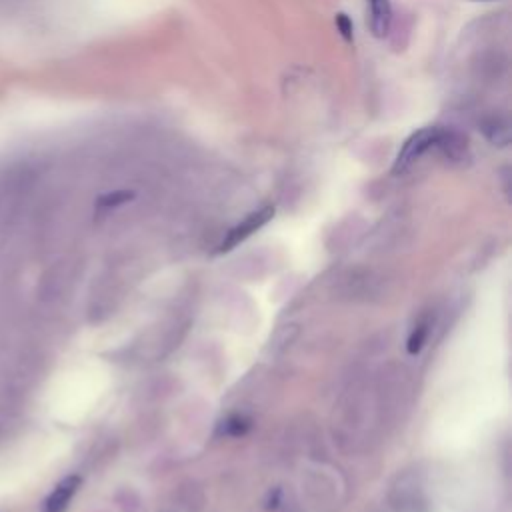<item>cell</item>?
<instances>
[{
	"label": "cell",
	"mask_w": 512,
	"mask_h": 512,
	"mask_svg": "<svg viewBox=\"0 0 512 512\" xmlns=\"http://www.w3.org/2000/svg\"><path fill=\"white\" fill-rule=\"evenodd\" d=\"M444 132H446V128H442V126H426V128H420V130L412 132L404 140L400 152L396 154L392 172L394 174H402L414 162H418L426 152H430L432 148L438 150V146H440V142L444 138Z\"/></svg>",
	"instance_id": "1"
},
{
	"label": "cell",
	"mask_w": 512,
	"mask_h": 512,
	"mask_svg": "<svg viewBox=\"0 0 512 512\" xmlns=\"http://www.w3.org/2000/svg\"><path fill=\"white\" fill-rule=\"evenodd\" d=\"M272 216H274V206H270V204H268V206H262V208L254 210V212H250L242 222H238V224L226 234V238L220 242L218 250H220V252L232 250L236 244H240L242 240H246L252 232H256L258 228H262Z\"/></svg>",
	"instance_id": "2"
},
{
	"label": "cell",
	"mask_w": 512,
	"mask_h": 512,
	"mask_svg": "<svg viewBox=\"0 0 512 512\" xmlns=\"http://www.w3.org/2000/svg\"><path fill=\"white\" fill-rule=\"evenodd\" d=\"M78 486H80V476H76V474L60 480L54 486V490L48 494V498L44 500L42 512H64L68 508V502L76 494Z\"/></svg>",
	"instance_id": "3"
},
{
	"label": "cell",
	"mask_w": 512,
	"mask_h": 512,
	"mask_svg": "<svg viewBox=\"0 0 512 512\" xmlns=\"http://www.w3.org/2000/svg\"><path fill=\"white\" fill-rule=\"evenodd\" d=\"M370 8V30L376 38H384L392 24V4L390 0H368Z\"/></svg>",
	"instance_id": "4"
},
{
	"label": "cell",
	"mask_w": 512,
	"mask_h": 512,
	"mask_svg": "<svg viewBox=\"0 0 512 512\" xmlns=\"http://www.w3.org/2000/svg\"><path fill=\"white\" fill-rule=\"evenodd\" d=\"M482 130H484V136L488 138V142H492L494 146H508L510 134H508V126L502 120L492 118L482 124Z\"/></svg>",
	"instance_id": "5"
},
{
	"label": "cell",
	"mask_w": 512,
	"mask_h": 512,
	"mask_svg": "<svg viewBox=\"0 0 512 512\" xmlns=\"http://www.w3.org/2000/svg\"><path fill=\"white\" fill-rule=\"evenodd\" d=\"M428 330H430V320H428V318H422V320L414 326V330H412V334H410V338H408V346H406L410 354H416V352L422 350V346H424V342H426V338H428Z\"/></svg>",
	"instance_id": "6"
},
{
	"label": "cell",
	"mask_w": 512,
	"mask_h": 512,
	"mask_svg": "<svg viewBox=\"0 0 512 512\" xmlns=\"http://www.w3.org/2000/svg\"><path fill=\"white\" fill-rule=\"evenodd\" d=\"M134 198V192L132 190H114V192H108V194H102L96 202L98 208H116V206H122L126 202H130Z\"/></svg>",
	"instance_id": "7"
},
{
	"label": "cell",
	"mask_w": 512,
	"mask_h": 512,
	"mask_svg": "<svg viewBox=\"0 0 512 512\" xmlns=\"http://www.w3.org/2000/svg\"><path fill=\"white\" fill-rule=\"evenodd\" d=\"M336 28H338V32L342 34V38L346 42H352V38H354V24L348 18V14H344V12L336 14Z\"/></svg>",
	"instance_id": "8"
},
{
	"label": "cell",
	"mask_w": 512,
	"mask_h": 512,
	"mask_svg": "<svg viewBox=\"0 0 512 512\" xmlns=\"http://www.w3.org/2000/svg\"><path fill=\"white\" fill-rule=\"evenodd\" d=\"M224 428H226L228 434H242L244 428H246V424H244V420H240V418H232V420L226 422Z\"/></svg>",
	"instance_id": "9"
},
{
	"label": "cell",
	"mask_w": 512,
	"mask_h": 512,
	"mask_svg": "<svg viewBox=\"0 0 512 512\" xmlns=\"http://www.w3.org/2000/svg\"><path fill=\"white\" fill-rule=\"evenodd\" d=\"M474 2H492V0H474Z\"/></svg>",
	"instance_id": "10"
}]
</instances>
